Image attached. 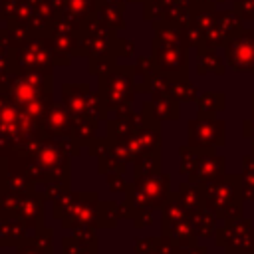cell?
<instances>
[{"label":"cell","instance_id":"6da1fadb","mask_svg":"<svg viewBox=\"0 0 254 254\" xmlns=\"http://www.w3.org/2000/svg\"><path fill=\"white\" fill-rule=\"evenodd\" d=\"M34 161L46 175V183L50 181H71V153L65 147L64 139L46 137L42 147L34 155Z\"/></svg>","mask_w":254,"mask_h":254},{"label":"cell","instance_id":"7a4b0ae2","mask_svg":"<svg viewBox=\"0 0 254 254\" xmlns=\"http://www.w3.org/2000/svg\"><path fill=\"white\" fill-rule=\"evenodd\" d=\"M127 196L133 200L135 210L137 208H159L163 204V198L167 194V177L147 175V177H135L133 183L127 187Z\"/></svg>","mask_w":254,"mask_h":254},{"label":"cell","instance_id":"3957f363","mask_svg":"<svg viewBox=\"0 0 254 254\" xmlns=\"http://www.w3.org/2000/svg\"><path fill=\"white\" fill-rule=\"evenodd\" d=\"M99 192L97 190H87V192H79L71 212L60 220V224L67 230H73L77 226L89 224L97 228L99 222Z\"/></svg>","mask_w":254,"mask_h":254},{"label":"cell","instance_id":"277c9868","mask_svg":"<svg viewBox=\"0 0 254 254\" xmlns=\"http://www.w3.org/2000/svg\"><path fill=\"white\" fill-rule=\"evenodd\" d=\"M28 240V222L18 212H0V248H18Z\"/></svg>","mask_w":254,"mask_h":254},{"label":"cell","instance_id":"5b68a950","mask_svg":"<svg viewBox=\"0 0 254 254\" xmlns=\"http://www.w3.org/2000/svg\"><path fill=\"white\" fill-rule=\"evenodd\" d=\"M73 121H75V115L62 103H56L52 105L44 119H42V133L46 137H54V139H65L71 135V127H73Z\"/></svg>","mask_w":254,"mask_h":254},{"label":"cell","instance_id":"8992f818","mask_svg":"<svg viewBox=\"0 0 254 254\" xmlns=\"http://www.w3.org/2000/svg\"><path fill=\"white\" fill-rule=\"evenodd\" d=\"M46 196L42 190H34L32 194H26L24 196V202L18 210V214L28 222L30 228H40L46 224V218H44V204H46Z\"/></svg>","mask_w":254,"mask_h":254},{"label":"cell","instance_id":"52a82bcc","mask_svg":"<svg viewBox=\"0 0 254 254\" xmlns=\"http://www.w3.org/2000/svg\"><path fill=\"white\" fill-rule=\"evenodd\" d=\"M97 125H99V119L89 117V115H79L73 121L69 139L79 147H87L97 137Z\"/></svg>","mask_w":254,"mask_h":254},{"label":"cell","instance_id":"ba28073f","mask_svg":"<svg viewBox=\"0 0 254 254\" xmlns=\"http://www.w3.org/2000/svg\"><path fill=\"white\" fill-rule=\"evenodd\" d=\"M159 169H161V151H159V147L151 149V151H145V153H141V155H137L133 159V173H135V177L155 175Z\"/></svg>","mask_w":254,"mask_h":254},{"label":"cell","instance_id":"9c48e42d","mask_svg":"<svg viewBox=\"0 0 254 254\" xmlns=\"http://www.w3.org/2000/svg\"><path fill=\"white\" fill-rule=\"evenodd\" d=\"M0 187H6V189H10V190H14V192L26 196V194H32L38 185H36L28 175H24L22 171H8V175H6V179L0 183Z\"/></svg>","mask_w":254,"mask_h":254},{"label":"cell","instance_id":"30bf717a","mask_svg":"<svg viewBox=\"0 0 254 254\" xmlns=\"http://www.w3.org/2000/svg\"><path fill=\"white\" fill-rule=\"evenodd\" d=\"M119 202L99 200V222L97 228H115L119 222Z\"/></svg>","mask_w":254,"mask_h":254},{"label":"cell","instance_id":"8fae6325","mask_svg":"<svg viewBox=\"0 0 254 254\" xmlns=\"http://www.w3.org/2000/svg\"><path fill=\"white\" fill-rule=\"evenodd\" d=\"M77 196H79L77 190H67V192H64L60 198H56V200L52 202V216H54V220L65 218V216L71 212V208H73Z\"/></svg>","mask_w":254,"mask_h":254},{"label":"cell","instance_id":"7c38bea8","mask_svg":"<svg viewBox=\"0 0 254 254\" xmlns=\"http://www.w3.org/2000/svg\"><path fill=\"white\" fill-rule=\"evenodd\" d=\"M30 240H32L38 248H42L44 252L54 254V228H52V226L44 224V226L36 228L34 234L30 236Z\"/></svg>","mask_w":254,"mask_h":254},{"label":"cell","instance_id":"4fadbf2b","mask_svg":"<svg viewBox=\"0 0 254 254\" xmlns=\"http://www.w3.org/2000/svg\"><path fill=\"white\" fill-rule=\"evenodd\" d=\"M99 246H89L79 242L73 234L62 238V254H97Z\"/></svg>","mask_w":254,"mask_h":254},{"label":"cell","instance_id":"5bb4252c","mask_svg":"<svg viewBox=\"0 0 254 254\" xmlns=\"http://www.w3.org/2000/svg\"><path fill=\"white\" fill-rule=\"evenodd\" d=\"M22 202H24L22 194H18L6 187H0V212H18Z\"/></svg>","mask_w":254,"mask_h":254},{"label":"cell","instance_id":"9a60e30c","mask_svg":"<svg viewBox=\"0 0 254 254\" xmlns=\"http://www.w3.org/2000/svg\"><path fill=\"white\" fill-rule=\"evenodd\" d=\"M111 147H113V141H111L107 135H105V137H95V139L87 145V155L97 161L99 157L109 155V153H111Z\"/></svg>","mask_w":254,"mask_h":254},{"label":"cell","instance_id":"2e32d148","mask_svg":"<svg viewBox=\"0 0 254 254\" xmlns=\"http://www.w3.org/2000/svg\"><path fill=\"white\" fill-rule=\"evenodd\" d=\"M67 190H71V181H50V183L44 185V190L42 192H44L46 200L54 202L56 198H60Z\"/></svg>","mask_w":254,"mask_h":254},{"label":"cell","instance_id":"e0dca14e","mask_svg":"<svg viewBox=\"0 0 254 254\" xmlns=\"http://www.w3.org/2000/svg\"><path fill=\"white\" fill-rule=\"evenodd\" d=\"M71 234L83 242V244H89V246H99V240H97V228L95 226H89V224H83V226H77L71 230Z\"/></svg>","mask_w":254,"mask_h":254},{"label":"cell","instance_id":"ac0fdd59","mask_svg":"<svg viewBox=\"0 0 254 254\" xmlns=\"http://www.w3.org/2000/svg\"><path fill=\"white\" fill-rule=\"evenodd\" d=\"M105 183H107V189H109L111 192H125L127 187H129L127 179L123 177V173H117V171L107 173V175H105Z\"/></svg>","mask_w":254,"mask_h":254},{"label":"cell","instance_id":"d6986e66","mask_svg":"<svg viewBox=\"0 0 254 254\" xmlns=\"http://www.w3.org/2000/svg\"><path fill=\"white\" fill-rule=\"evenodd\" d=\"M157 238L149 236V238H139L135 242V254H151L153 250H157Z\"/></svg>","mask_w":254,"mask_h":254},{"label":"cell","instance_id":"ffe728a7","mask_svg":"<svg viewBox=\"0 0 254 254\" xmlns=\"http://www.w3.org/2000/svg\"><path fill=\"white\" fill-rule=\"evenodd\" d=\"M131 220H133L135 228H143V226H149L153 222V216H151V210L149 208H137Z\"/></svg>","mask_w":254,"mask_h":254},{"label":"cell","instance_id":"44dd1931","mask_svg":"<svg viewBox=\"0 0 254 254\" xmlns=\"http://www.w3.org/2000/svg\"><path fill=\"white\" fill-rule=\"evenodd\" d=\"M133 214H135V204L129 196H125V200L119 202V216L121 218H133Z\"/></svg>","mask_w":254,"mask_h":254},{"label":"cell","instance_id":"7402d4cb","mask_svg":"<svg viewBox=\"0 0 254 254\" xmlns=\"http://www.w3.org/2000/svg\"><path fill=\"white\" fill-rule=\"evenodd\" d=\"M16 254H48V252H44V250L38 248L32 240H28V242H24L22 246L16 248Z\"/></svg>","mask_w":254,"mask_h":254},{"label":"cell","instance_id":"603a6c76","mask_svg":"<svg viewBox=\"0 0 254 254\" xmlns=\"http://www.w3.org/2000/svg\"><path fill=\"white\" fill-rule=\"evenodd\" d=\"M8 175V157H0V183Z\"/></svg>","mask_w":254,"mask_h":254},{"label":"cell","instance_id":"cb8c5ba5","mask_svg":"<svg viewBox=\"0 0 254 254\" xmlns=\"http://www.w3.org/2000/svg\"><path fill=\"white\" fill-rule=\"evenodd\" d=\"M151 254H159V250H153V252H151Z\"/></svg>","mask_w":254,"mask_h":254}]
</instances>
